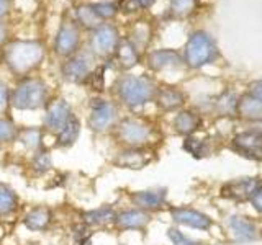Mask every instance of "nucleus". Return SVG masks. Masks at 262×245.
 Listing matches in <instances>:
<instances>
[{
    "instance_id": "obj_26",
    "label": "nucleus",
    "mask_w": 262,
    "mask_h": 245,
    "mask_svg": "<svg viewBox=\"0 0 262 245\" xmlns=\"http://www.w3.org/2000/svg\"><path fill=\"white\" fill-rule=\"evenodd\" d=\"M199 125L200 119L192 111H180L174 119V128L182 136H190L192 133H195L199 129Z\"/></svg>"
},
{
    "instance_id": "obj_13",
    "label": "nucleus",
    "mask_w": 262,
    "mask_h": 245,
    "mask_svg": "<svg viewBox=\"0 0 262 245\" xmlns=\"http://www.w3.org/2000/svg\"><path fill=\"white\" fill-rule=\"evenodd\" d=\"M167 200V190L166 188H154V190H143V191H133L129 194V201L133 206L143 211H158L161 209Z\"/></svg>"
},
{
    "instance_id": "obj_18",
    "label": "nucleus",
    "mask_w": 262,
    "mask_h": 245,
    "mask_svg": "<svg viewBox=\"0 0 262 245\" xmlns=\"http://www.w3.org/2000/svg\"><path fill=\"white\" fill-rule=\"evenodd\" d=\"M156 103H158L159 108L166 110V111H174L184 105L185 96L180 90L174 87H162L159 90H156Z\"/></svg>"
},
{
    "instance_id": "obj_14",
    "label": "nucleus",
    "mask_w": 262,
    "mask_h": 245,
    "mask_svg": "<svg viewBox=\"0 0 262 245\" xmlns=\"http://www.w3.org/2000/svg\"><path fill=\"white\" fill-rule=\"evenodd\" d=\"M170 217L180 226H187L199 231H208L211 227V219L203 212L190 208H170Z\"/></svg>"
},
{
    "instance_id": "obj_16",
    "label": "nucleus",
    "mask_w": 262,
    "mask_h": 245,
    "mask_svg": "<svg viewBox=\"0 0 262 245\" xmlns=\"http://www.w3.org/2000/svg\"><path fill=\"white\" fill-rule=\"evenodd\" d=\"M234 147L246 157L262 159V133L259 131H246L234 137Z\"/></svg>"
},
{
    "instance_id": "obj_27",
    "label": "nucleus",
    "mask_w": 262,
    "mask_h": 245,
    "mask_svg": "<svg viewBox=\"0 0 262 245\" xmlns=\"http://www.w3.org/2000/svg\"><path fill=\"white\" fill-rule=\"evenodd\" d=\"M30 168L35 175H45L53 168V157L46 147L33 152L31 160H30Z\"/></svg>"
},
{
    "instance_id": "obj_29",
    "label": "nucleus",
    "mask_w": 262,
    "mask_h": 245,
    "mask_svg": "<svg viewBox=\"0 0 262 245\" xmlns=\"http://www.w3.org/2000/svg\"><path fill=\"white\" fill-rule=\"evenodd\" d=\"M239 113L244 118L260 119L262 118V102L254 96H246L239 103Z\"/></svg>"
},
{
    "instance_id": "obj_41",
    "label": "nucleus",
    "mask_w": 262,
    "mask_h": 245,
    "mask_svg": "<svg viewBox=\"0 0 262 245\" xmlns=\"http://www.w3.org/2000/svg\"><path fill=\"white\" fill-rule=\"evenodd\" d=\"M135 2V5L136 7H139V8H149L156 0H133Z\"/></svg>"
},
{
    "instance_id": "obj_5",
    "label": "nucleus",
    "mask_w": 262,
    "mask_h": 245,
    "mask_svg": "<svg viewBox=\"0 0 262 245\" xmlns=\"http://www.w3.org/2000/svg\"><path fill=\"white\" fill-rule=\"evenodd\" d=\"M113 129L117 131V139L125 147H146L152 137L151 126L136 118L121 119Z\"/></svg>"
},
{
    "instance_id": "obj_25",
    "label": "nucleus",
    "mask_w": 262,
    "mask_h": 245,
    "mask_svg": "<svg viewBox=\"0 0 262 245\" xmlns=\"http://www.w3.org/2000/svg\"><path fill=\"white\" fill-rule=\"evenodd\" d=\"M76 21L82 28L92 30V31L103 24V21L98 18V15L94 12L92 4H84L76 8Z\"/></svg>"
},
{
    "instance_id": "obj_8",
    "label": "nucleus",
    "mask_w": 262,
    "mask_h": 245,
    "mask_svg": "<svg viewBox=\"0 0 262 245\" xmlns=\"http://www.w3.org/2000/svg\"><path fill=\"white\" fill-rule=\"evenodd\" d=\"M120 44V35L117 27L108 23H103L102 27L92 31V38H90V53L94 56L108 57L115 54L117 47Z\"/></svg>"
},
{
    "instance_id": "obj_35",
    "label": "nucleus",
    "mask_w": 262,
    "mask_h": 245,
    "mask_svg": "<svg viewBox=\"0 0 262 245\" xmlns=\"http://www.w3.org/2000/svg\"><path fill=\"white\" fill-rule=\"evenodd\" d=\"M184 149L190 155H193V157H199V159L205 155V144L202 141H199V139H193V137L185 139Z\"/></svg>"
},
{
    "instance_id": "obj_24",
    "label": "nucleus",
    "mask_w": 262,
    "mask_h": 245,
    "mask_svg": "<svg viewBox=\"0 0 262 245\" xmlns=\"http://www.w3.org/2000/svg\"><path fill=\"white\" fill-rule=\"evenodd\" d=\"M43 139H45V133H43V129H39V128L20 129L18 141L25 145V149L30 152H36L39 149H43L45 147Z\"/></svg>"
},
{
    "instance_id": "obj_40",
    "label": "nucleus",
    "mask_w": 262,
    "mask_h": 245,
    "mask_svg": "<svg viewBox=\"0 0 262 245\" xmlns=\"http://www.w3.org/2000/svg\"><path fill=\"white\" fill-rule=\"evenodd\" d=\"M7 36H8L7 35V27L2 21H0V47H2L7 43Z\"/></svg>"
},
{
    "instance_id": "obj_44",
    "label": "nucleus",
    "mask_w": 262,
    "mask_h": 245,
    "mask_svg": "<svg viewBox=\"0 0 262 245\" xmlns=\"http://www.w3.org/2000/svg\"><path fill=\"white\" fill-rule=\"evenodd\" d=\"M121 245H123V243H121Z\"/></svg>"
},
{
    "instance_id": "obj_36",
    "label": "nucleus",
    "mask_w": 262,
    "mask_h": 245,
    "mask_svg": "<svg viewBox=\"0 0 262 245\" xmlns=\"http://www.w3.org/2000/svg\"><path fill=\"white\" fill-rule=\"evenodd\" d=\"M90 82V87L97 92H102L105 87V76H103V69H94V72L90 74V77L87 79Z\"/></svg>"
},
{
    "instance_id": "obj_3",
    "label": "nucleus",
    "mask_w": 262,
    "mask_h": 245,
    "mask_svg": "<svg viewBox=\"0 0 262 245\" xmlns=\"http://www.w3.org/2000/svg\"><path fill=\"white\" fill-rule=\"evenodd\" d=\"M115 93L128 108H138V106H143L152 100L156 95V87L152 80L144 76L125 74L115 82Z\"/></svg>"
},
{
    "instance_id": "obj_21",
    "label": "nucleus",
    "mask_w": 262,
    "mask_h": 245,
    "mask_svg": "<svg viewBox=\"0 0 262 245\" xmlns=\"http://www.w3.org/2000/svg\"><path fill=\"white\" fill-rule=\"evenodd\" d=\"M20 206V198L10 185L0 182V217L13 216Z\"/></svg>"
},
{
    "instance_id": "obj_38",
    "label": "nucleus",
    "mask_w": 262,
    "mask_h": 245,
    "mask_svg": "<svg viewBox=\"0 0 262 245\" xmlns=\"http://www.w3.org/2000/svg\"><path fill=\"white\" fill-rule=\"evenodd\" d=\"M251 201H252V204H254V208L262 212V185H260V183L257 185L256 190L252 191V194H251Z\"/></svg>"
},
{
    "instance_id": "obj_10",
    "label": "nucleus",
    "mask_w": 262,
    "mask_h": 245,
    "mask_svg": "<svg viewBox=\"0 0 262 245\" xmlns=\"http://www.w3.org/2000/svg\"><path fill=\"white\" fill-rule=\"evenodd\" d=\"M46 114H45V126L51 133H59V131L68 125V121L74 116L72 106L64 98H56L53 102H48Z\"/></svg>"
},
{
    "instance_id": "obj_34",
    "label": "nucleus",
    "mask_w": 262,
    "mask_h": 245,
    "mask_svg": "<svg viewBox=\"0 0 262 245\" xmlns=\"http://www.w3.org/2000/svg\"><path fill=\"white\" fill-rule=\"evenodd\" d=\"M167 237L170 239L172 245H199L200 243V242L190 239V237H187L184 232H180L176 227L167 229Z\"/></svg>"
},
{
    "instance_id": "obj_17",
    "label": "nucleus",
    "mask_w": 262,
    "mask_h": 245,
    "mask_svg": "<svg viewBox=\"0 0 262 245\" xmlns=\"http://www.w3.org/2000/svg\"><path fill=\"white\" fill-rule=\"evenodd\" d=\"M117 214H118L117 209L108 206V204H105V206H100V208L84 211L80 219H82V223L87 224L89 227H103V226L113 224Z\"/></svg>"
},
{
    "instance_id": "obj_12",
    "label": "nucleus",
    "mask_w": 262,
    "mask_h": 245,
    "mask_svg": "<svg viewBox=\"0 0 262 245\" xmlns=\"http://www.w3.org/2000/svg\"><path fill=\"white\" fill-rule=\"evenodd\" d=\"M151 223V212L131 208L120 211L113 220V226L120 231H144L147 224Z\"/></svg>"
},
{
    "instance_id": "obj_30",
    "label": "nucleus",
    "mask_w": 262,
    "mask_h": 245,
    "mask_svg": "<svg viewBox=\"0 0 262 245\" xmlns=\"http://www.w3.org/2000/svg\"><path fill=\"white\" fill-rule=\"evenodd\" d=\"M18 134H20V128L12 119L0 116V145L18 141Z\"/></svg>"
},
{
    "instance_id": "obj_42",
    "label": "nucleus",
    "mask_w": 262,
    "mask_h": 245,
    "mask_svg": "<svg viewBox=\"0 0 262 245\" xmlns=\"http://www.w3.org/2000/svg\"><path fill=\"white\" fill-rule=\"evenodd\" d=\"M252 95H254V98H257V100L262 102V84H254Z\"/></svg>"
},
{
    "instance_id": "obj_28",
    "label": "nucleus",
    "mask_w": 262,
    "mask_h": 245,
    "mask_svg": "<svg viewBox=\"0 0 262 245\" xmlns=\"http://www.w3.org/2000/svg\"><path fill=\"white\" fill-rule=\"evenodd\" d=\"M229 227L234 232L236 239L239 240H252L256 237V227H254V224L241 216H233L229 219Z\"/></svg>"
},
{
    "instance_id": "obj_4",
    "label": "nucleus",
    "mask_w": 262,
    "mask_h": 245,
    "mask_svg": "<svg viewBox=\"0 0 262 245\" xmlns=\"http://www.w3.org/2000/svg\"><path fill=\"white\" fill-rule=\"evenodd\" d=\"M117 122H118V110L113 102L105 100L102 96H95L90 102L87 128L92 133H98V134L106 133V131L117 126Z\"/></svg>"
},
{
    "instance_id": "obj_33",
    "label": "nucleus",
    "mask_w": 262,
    "mask_h": 245,
    "mask_svg": "<svg viewBox=\"0 0 262 245\" xmlns=\"http://www.w3.org/2000/svg\"><path fill=\"white\" fill-rule=\"evenodd\" d=\"M94 12L98 15V18L102 21L105 20H110L117 15V5L112 4V2H100V4H92Z\"/></svg>"
},
{
    "instance_id": "obj_32",
    "label": "nucleus",
    "mask_w": 262,
    "mask_h": 245,
    "mask_svg": "<svg viewBox=\"0 0 262 245\" xmlns=\"http://www.w3.org/2000/svg\"><path fill=\"white\" fill-rule=\"evenodd\" d=\"M72 237L77 245H90L92 239V227H89L84 223H79L72 227Z\"/></svg>"
},
{
    "instance_id": "obj_9",
    "label": "nucleus",
    "mask_w": 262,
    "mask_h": 245,
    "mask_svg": "<svg viewBox=\"0 0 262 245\" xmlns=\"http://www.w3.org/2000/svg\"><path fill=\"white\" fill-rule=\"evenodd\" d=\"M80 41L82 36L79 24L76 21H64L54 38V53L59 57H71L79 53Z\"/></svg>"
},
{
    "instance_id": "obj_22",
    "label": "nucleus",
    "mask_w": 262,
    "mask_h": 245,
    "mask_svg": "<svg viewBox=\"0 0 262 245\" xmlns=\"http://www.w3.org/2000/svg\"><path fill=\"white\" fill-rule=\"evenodd\" d=\"M113 56H115V59H117V64L125 70L135 67L139 61V53L131 41H121Z\"/></svg>"
},
{
    "instance_id": "obj_43",
    "label": "nucleus",
    "mask_w": 262,
    "mask_h": 245,
    "mask_svg": "<svg viewBox=\"0 0 262 245\" xmlns=\"http://www.w3.org/2000/svg\"><path fill=\"white\" fill-rule=\"evenodd\" d=\"M0 147H2V145H0Z\"/></svg>"
},
{
    "instance_id": "obj_2",
    "label": "nucleus",
    "mask_w": 262,
    "mask_h": 245,
    "mask_svg": "<svg viewBox=\"0 0 262 245\" xmlns=\"http://www.w3.org/2000/svg\"><path fill=\"white\" fill-rule=\"evenodd\" d=\"M49 88L39 77H23L10 92V105L20 111H35L48 105Z\"/></svg>"
},
{
    "instance_id": "obj_6",
    "label": "nucleus",
    "mask_w": 262,
    "mask_h": 245,
    "mask_svg": "<svg viewBox=\"0 0 262 245\" xmlns=\"http://www.w3.org/2000/svg\"><path fill=\"white\" fill-rule=\"evenodd\" d=\"M94 69V54L90 51H79L68 57V61L61 65V76L71 84H82V82H87Z\"/></svg>"
},
{
    "instance_id": "obj_31",
    "label": "nucleus",
    "mask_w": 262,
    "mask_h": 245,
    "mask_svg": "<svg viewBox=\"0 0 262 245\" xmlns=\"http://www.w3.org/2000/svg\"><path fill=\"white\" fill-rule=\"evenodd\" d=\"M195 8V0H170V13L174 16H179V18H182V16H187L193 12Z\"/></svg>"
},
{
    "instance_id": "obj_39",
    "label": "nucleus",
    "mask_w": 262,
    "mask_h": 245,
    "mask_svg": "<svg viewBox=\"0 0 262 245\" xmlns=\"http://www.w3.org/2000/svg\"><path fill=\"white\" fill-rule=\"evenodd\" d=\"M10 12V0H0V20L5 18Z\"/></svg>"
},
{
    "instance_id": "obj_7",
    "label": "nucleus",
    "mask_w": 262,
    "mask_h": 245,
    "mask_svg": "<svg viewBox=\"0 0 262 245\" xmlns=\"http://www.w3.org/2000/svg\"><path fill=\"white\" fill-rule=\"evenodd\" d=\"M216 56V47L205 33H193L185 47V61L190 67H202Z\"/></svg>"
},
{
    "instance_id": "obj_23",
    "label": "nucleus",
    "mask_w": 262,
    "mask_h": 245,
    "mask_svg": "<svg viewBox=\"0 0 262 245\" xmlns=\"http://www.w3.org/2000/svg\"><path fill=\"white\" fill-rule=\"evenodd\" d=\"M259 182L256 178H244V180H236V182L228 183L223 188V193L228 196H233L237 200H244V198H251L252 191L256 190Z\"/></svg>"
},
{
    "instance_id": "obj_15",
    "label": "nucleus",
    "mask_w": 262,
    "mask_h": 245,
    "mask_svg": "<svg viewBox=\"0 0 262 245\" xmlns=\"http://www.w3.org/2000/svg\"><path fill=\"white\" fill-rule=\"evenodd\" d=\"M54 223V212L48 206L31 208L23 217V226L31 232H46Z\"/></svg>"
},
{
    "instance_id": "obj_20",
    "label": "nucleus",
    "mask_w": 262,
    "mask_h": 245,
    "mask_svg": "<svg viewBox=\"0 0 262 245\" xmlns=\"http://www.w3.org/2000/svg\"><path fill=\"white\" fill-rule=\"evenodd\" d=\"M80 128H82L80 121L76 114H74L68 121V125L56 134V147H59V149H69V147H72L79 139Z\"/></svg>"
},
{
    "instance_id": "obj_11",
    "label": "nucleus",
    "mask_w": 262,
    "mask_h": 245,
    "mask_svg": "<svg viewBox=\"0 0 262 245\" xmlns=\"http://www.w3.org/2000/svg\"><path fill=\"white\" fill-rule=\"evenodd\" d=\"M112 162L118 168L141 170L151 162V155L144 147H123Z\"/></svg>"
},
{
    "instance_id": "obj_19",
    "label": "nucleus",
    "mask_w": 262,
    "mask_h": 245,
    "mask_svg": "<svg viewBox=\"0 0 262 245\" xmlns=\"http://www.w3.org/2000/svg\"><path fill=\"white\" fill-rule=\"evenodd\" d=\"M149 65L154 70H164V69H174L182 65V57H180L176 51L170 49H159L149 54Z\"/></svg>"
},
{
    "instance_id": "obj_37",
    "label": "nucleus",
    "mask_w": 262,
    "mask_h": 245,
    "mask_svg": "<svg viewBox=\"0 0 262 245\" xmlns=\"http://www.w3.org/2000/svg\"><path fill=\"white\" fill-rule=\"evenodd\" d=\"M8 105H10V90L4 82H0V114L5 113Z\"/></svg>"
},
{
    "instance_id": "obj_1",
    "label": "nucleus",
    "mask_w": 262,
    "mask_h": 245,
    "mask_svg": "<svg viewBox=\"0 0 262 245\" xmlns=\"http://www.w3.org/2000/svg\"><path fill=\"white\" fill-rule=\"evenodd\" d=\"M5 64L15 76L27 77L30 72L38 69L45 59V46L39 41L18 39L7 44Z\"/></svg>"
}]
</instances>
